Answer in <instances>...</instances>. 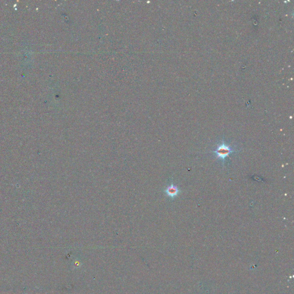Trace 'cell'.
<instances>
[{
	"label": "cell",
	"mask_w": 294,
	"mask_h": 294,
	"mask_svg": "<svg viewBox=\"0 0 294 294\" xmlns=\"http://www.w3.org/2000/svg\"><path fill=\"white\" fill-rule=\"evenodd\" d=\"M238 152V151H236L235 150L232 149L230 146L226 145L225 144L224 139L222 141V144L218 145L217 149L212 151V152H214L217 155V159H221L223 161L224 164L225 163V158L226 157L229 156L230 154L234 153V152Z\"/></svg>",
	"instance_id": "obj_1"
},
{
	"label": "cell",
	"mask_w": 294,
	"mask_h": 294,
	"mask_svg": "<svg viewBox=\"0 0 294 294\" xmlns=\"http://www.w3.org/2000/svg\"><path fill=\"white\" fill-rule=\"evenodd\" d=\"M164 193H165L166 196L171 199H174L181 193V191L177 186H175L173 183H172L170 185L166 187L164 190Z\"/></svg>",
	"instance_id": "obj_2"
}]
</instances>
